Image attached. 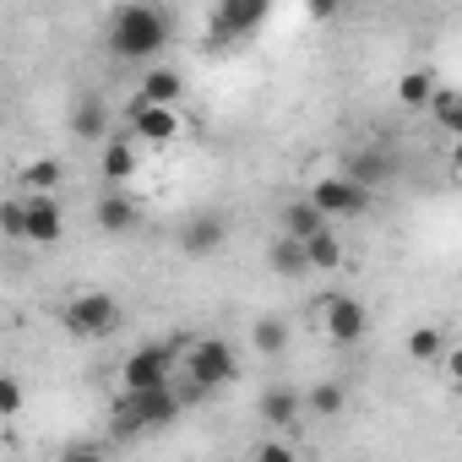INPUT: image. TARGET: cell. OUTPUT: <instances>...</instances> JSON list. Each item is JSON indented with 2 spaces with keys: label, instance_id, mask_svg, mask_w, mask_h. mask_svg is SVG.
<instances>
[{
  "label": "cell",
  "instance_id": "obj_14",
  "mask_svg": "<svg viewBox=\"0 0 462 462\" xmlns=\"http://www.w3.org/2000/svg\"><path fill=\"white\" fill-rule=\"evenodd\" d=\"M300 419H305V392L300 386H283L278 381V386L262 392V424L267 430H294Z\"/></svg>",
  "mask_w": 462,
  "mask_h": 462
},
{
  "label": "cell",
  "instance_id": "obj_1",
  "mask_svg": "<svg viewBox=\"0 0 462 462\" xmlns=\"http://www.w3.org/2000/svg\"><path fill=\"white\" fill-rule=\"evenodd\" d=\"M174 44V17L163 6H120L109 17V55L131 66H158V55Z\"/></svg>",
  "mask_w": 462,
  "mask_h": 462
},
{
  "label": "cell",
  "instance_id": "obj_3",
  "mask_svg": "<svg viewBox=\"0 0 462 462\" xmlns=\"http://www.w3.org/2000/svg\"><path fill=\"white\" fill-rule=\"evenodd\" d=\"M185 381H190L201 397L235 386V381H240V354H235V343H228V337H201V343H190Z\"/></svg>",
  "mask_w": 462,
  "mask_h": 462
},
{
  "label": "cell",
  "instance_id": "obj_22",
  "mask_svg": "<svg viewBox=\"0 0 462 462\" xmlns=\"http://www.w3.org/2000/svg\"><path fill=\"white\" fill-rule=\"evenodd\" d=\"M267 267L278 273V278H305L310 267H305V251H300V240H273V251H267Z\"/></svg>",
  "mask_w": 462,
  "mask_h": 462
},
{
  "label": "cell",
  "instance_id": "obj_28",
  "mask_svg": "<svg viewBox=\"0 0 462 462\" xmlns=\"http://www.w3.org/2000/svg\"><path fill=\"white\" fill-rule=\"evenodd\" d=\"M0 235H6V240H23V245H28V217H23V196L0 201Z\"/></svg>",
  "mask_w": 462,
  "mask_h": 462
},
{
  "label": "cell",
  "instance_id": "obj_25",
  "mask_svg": "<svg viewBox=\"0 0 462 462\" xmlns=\"http://www.w3.org/2000/svg\"><path fill=\"white\" fill-rule=\"evenodd\" d=\"M424 109L435 115V125H440V131H462V98H457V88H435Z\"/></svg>",
  "mask_w": 462,
  "mask_h": 462
},
{
  "label": "cell",
  "instance_id": "obj_27",
  "mask_svg": "<svg viewBox=\"0 0 462 462\" xmlns=\"http://www.w3.org/2000/svg\"><path fill=\"white\" fill-rule=\"evenodd\" d=\"M23 408H28V386L12 370H0V419H17Z\"/></svg>",
  "mask_w": 462,
  "mask_h": 462
},
{
  "label": "cell",
  "instance_id": "obj_29",
  "mask_svg": "<svg viewBox=\"0 0 462 462\" xmlns=\"http://www.w3.org/2000/svg\"><path fill=\"white\" fill-rule=\"evenodd\" d=\"M60 462H109V446H98V440H71V446L60 451Z\"/></svg>",
  "mask_w": 462,
  "mask_h": 462
},
{
  "label": "cell",
  "instance_id": "obj_2",
  "mask_svg": "<svg viewBox=\"0 0 462 462\" xmlns=\"http://www.w3.org/2000/svg\"><path fill=\"white\" fill-rule=\"evenodd\" d=\"M180 397H174V381L158 386V392H120V402L109 408V435L115 440H136V435H152V430H169L180 419Z\"/></svg>",
  "mask_w": 462,
  "mask_h": 462
},
{
  "label": "cell",
  "instance_id": "obj_10",
  "mask_svg": "<svg viewBox=\"0 0 462 462\" xmlns=\"http://www.w3.org/2000/svg\"><path fill=\"white\" fill-rule=\"evenodd\" d=\"M23 217H28V245H55L66 235V212L55 196H23Z\"/></svg>",
  "mask_w": 462,
  "mask_h": 462
},
{
  "label": "cell",
  "instance_id": "obj_9",
  "mask_svg": "<svg viewBox=\"0 0 462 462\" xmlns=\"http://www.w3.org/2000/svg\"><path fill=\"white\" fill-rule=\"evenodd\" d=\"M180 98H185V77H180L174 66H147L131 104H136V109H174Z\"/></svg>",
  "mask_w": 462,
  "mask_h": 462
},
{
  "label": "cell",
  "instance_id": "obj_20",
  "mask_svg": "<svg viewBox=\"0 0 462 462\" xmlns=\"http://www.w3.org/2000/svg\"><path fill=\"white\" fill-rule=\"evenodd\" d=\"M60 180H66L60 158H28L23 163V196H55Z\"/></svg>",
  "mask_w": 462,
  "mask_h": 462
},
{
  "label": "cell",
  "instance_id": "obj_26",
  "mask_svg": "<svg viewBox=\"0 0 462 462\" xmlns=\"http://www.w3.org/2000/svg\"><path fill=\"white\" fill-rule=\"evenodd\" d=\"M440 354H446V332H440V327H413V332H408V359L430 365V359H440Z\"/></svg>",
  "mask_w": 462,
  "mask_h": 462
},
{
  "label": "cell",
  "instance_id": "obj_11",
  "mask_svg": "<svg viewBox=\"0 0 462 462\" xmlns=\"http://www.w3.org/2000/svg\"><path fill=\"white\" fill-rule=\"evenodd\" d=\"M262 23H267V0H223V6L212 12V33L217 39H245Z\"/></svg>",
  "mask_w": 462,
  "mask_h": 462
},
{
  "label": "cell",
  "instance_id": "obj_21",
  "mask_svg": "<svg viewBox=\"0 0 462 462\" xmlns=\"http://www.w3.org/2000/svg\"><path fill=\"white\" fill-rule=\"evenodd\" d=\"M305 408L321 413V419H337V413L348 408V386H343V381H316V386L305 392Z\"/></svg>",
  "mask_w": 462,
  "mask_h": 462
},
{
  "label": "cell",
  "instance_id": "obj_8",
  "mask_svg": "<svg viewBox=\"0 0 462 462\" xmlns=\"http://www.w3.org/2000/svg\"><path fill=\"white\" fill-rule=\"evenodd\" d=\"M321 327H327L332 343H359L365 327H370V316H365V305L354 294H327L321 300Z\"/></svg>",
  "mask_w": 462,
  "mask_h": 462
},
{
  "label": "cell",
  "instance_id": "obj_17",
  "mask_svg": "<svg viewBox=\"0 0 462 462\" xmlns=\"http://www.w3.org/2000/svg\"><path fill=\"white\" fill-rule=\"evenodd\" d=\"M93 217H98L104 235H131V228L142 223V207H136L131 196H120V190H104L98 207H93Z\"/></svg>",
  "mask_w": 462,
  "mask_h": 462
},
{
  "label": "cell",
  "instance_id": "obj_15",
  "mask_svg": "<svg viewBox=\"0 0 462 462\" xmlns=\"http://www.w3.org/2000/svg\"><path fill=\"white\" fill-rule=\"evenodd\" d=\"M343 180H354L359 190H370V196H375V190L392 180V152H386V147H359V152L343 163Z\"/></svg>",
  "mask_w": 462,
  "mask_h": 462
},
{
  "label": "cell",
  "instance_id": "obj_30",
  "mask_svg": "<svg viewBox=\"0 0 462 462\" xmlns=\"http://www.w3.org/2000/svg\"><path fill=\"white\" fill-rule=\"evenodd\" d=\"M251 462H300V451H294L289 440H262V446L251 451Z\"/></svg>",
  "mask_w": 462,
  "mask_h": 462
},
{
  "label": "cell",
  "instance_id": "obj_16",
  "mask_svg": "<svg viewBox=\"0 0 462 462\" xmlns=\"http://www.w3.org/2000/svg\"><path fill=\"white\" fill-rule=\"evenodd\" d=\"M71 136L77 142H109V104L98 98V93H82L77 98V109H71Z\"/></svg>",
  "mask_w": 462,
  "mask_h": 462
},
{
  "label": "cell",
  "instance_id": "obj_18",
  "mask_svg": "<svg viewBox=\"0 0 462 462\" xmlns=\"http://www.w3.org/2000/svg\"><path fill=\"white\" fill-rule=\"evenodd\" d=\"M300 251H305V267H310V273H332V267H343V240H337V228H332V223L321 228V235H310Z\"/></svg>",
  "mask_w": 462,
  "mask_h": 462
},
{
  "label": "cell",
  "instance_id": "obj_6",
  "mask_svg": "<svg viewBox=\"0 0 462 462\" xmlns=\"http://www.w3.org/2000/svg\"><path fill=\"white\" fill-rule=\"evenodd\" d=\"M327 223H337V217H359V212H370V190H359L354 180H343V174H327V180H316L310 185V196H305Z\"/></svg>",
  "mask_w": 462,
  "mask_h": 462
},
{
  "label": "cell",
  "instance_id": "obj_23",
  "mask_svg": "<svg viewBox=\"0 0 462 462\" xmlns=\"http://www.w3.org/2000/svg\"><path fill=\"white\" fill-rule=\"evenodd\" d=\"M251 348L267 354V359H278V354L289 348V321H283V316H262L256 332H251Z\"/></svg>",
  "mask_w": 462,
  "mask_h": 462
},
{
  "label": "cell",
  "instance_id": "obj_12",
  "mask_svg": "<svg viewBox=\"0 0 462 462\" xmlns=\"http://www.w3.org/2000/svg\"><path fill=\"white\" fill-rule=\"evenodd\" d=\"M185 131V120H180V109H136L131 104V142H152V147H169L174 136Z\"/></svg>",
  "mask_w": 462,
  "mask_h": 462
},
{
  "label": "cell",
  "instance_id": "obj_5",
  "mask_svg": "<svg viewBox=\"0 0 462 462\" xmlns=\"http://www.w3.org/2000/svg\"><path fill=\"white\" fill-rule=\"evenodd\" d=\"M174 375V343H142L120 359V392H158Z\"/></svg>",
  "mask_w": 462,
  "mask_h": 462
},
{
  "label": "cell",
  "instance_id": "obj_7",
  "mask_svg": "<svg viewBox=\"0 0 462 462\" xmlns=\"http://www.w3.org/2000/svg\"><path fill=\"white\" fill-rule=\"evenodd\" d=\"M223 245H228V217H223V212H196V217L180 223V251H185V256L207 262V256H217Z\"/></svg>",
  "mask_w": 462,
  "mask_h": 462
},
{
  "label": "cell",
  "instance_id": "obj_4",
  "mask_svg": "<svg viewBox=\"0 0 462 462\" xmlns=\"http://www.w3.org/2000/svg\"><path fill=\"white\" fill-rule=\"evenodd\" d=\"M120 321H125V310H120V300H115V294H104V289L71 294V300H66V310H60V327H66L71 337H88V343L115 337V332H120Z\"/></svg>",
  "mask_w": 462,
  "mask_h": 462
},
{
  "label": "cell",
  "instance_id": "obj_19",
  "mask_svg": "<svg viewBox=\"0 0 462 462\" xmlns=\"http://www.w3.org/2000/svg\"><path fill=\"white\" fill-rule=\"evenodd\" d=\"M321 228H327V217H321V212H316L305 196L283 207V240H300V245H305L310 235H321Z\"/></svg>",
  "mask_w": 462,
  "mask_h": 462
},
{
  "label": "cell",
  "instance_id": "obj_13",
  "mask_svg": "<svg viewBox=\"0 0 462 462\" xmlns=\"http://www.w3.org/2000/svg\"><path fill=\"white\" fill-rule=\"evenodd\" d=\"M136 163H142V152H136V142H131L125 131H115V136L104 142V152H98V174H104L109 190H120V185L136 174Z\"/></svg>",
  "mask_w": 462,
  "mask_h": 462
},
{
  "label": "cell",
  "instance_id": "obj_24",
  "mask_svg": "<svg viewBox=\"0 0 462 462\" xmlns=\"http://www.w3.org/2000/svg\"><path fill=\"white\" fill-rule=\"evenodd\" d=\"M435 88H440V82H435V71H402V82H397V104H408V109H424Z\"/></svg>",
  "mask_w": 462,
  "mask_h": 462
}]
</instances>
